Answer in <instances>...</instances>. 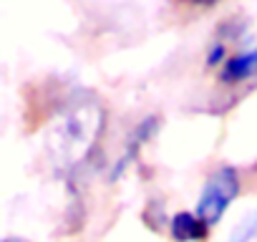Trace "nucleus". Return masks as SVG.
<instances>
[{
  "label": "nucleus",
  "mask_w": 257,
  "mask_h": 242,
  "mask_svg": "<svg viewBox=\"0 0 257 242\" xmlns=\"http://www.w3.org/2000/svg\"><path fill=\"white\" fill-rule=\"evenodd\" d=\"M187 3H192V6H202V8H212V6L219 3V0H187Z\"/></svg>",
  "instance_id": "nucleus-7"
},
{
  "label": "nucleus",
  "mask_w": 257,
  "mask_h": 242,
  "mask_svg": "<svg viewBox=\"0 0 257 242\" xmlns=\"http://www.w3.org/2000/svg\"><path fill=\"white\" fill-rule=\"evenodd\" d=\"M207 224L197 217V212H179L169 219V232L174 242H199L207 237Z\"/></svg>",
  "instance_id": "nucleus-4"
},
{
  "label": "nucleus",
  "mask_w": 257,
  "mask_h": 242,
  "mask_svg": "<svg viewBox=\"0 0 257 242\" xmlns=\"http://www.w3.org/2000/svg\"><path fill=\"white\" fill-rule=\"evenodd\" d=\"M257 237V212H252L234 232H232V237L227 239V242H252Z\"/></svg>",
  "instance_id": "nucleus-5"
},
{
  "label": "nucleus",
  "mask_w": 257,
  "mask_h": 242,
  "mask_svg": "<svg viewBox=\"0 0 257 242\" xmlns=\"http://www.w3.org/2000/svg\"><path fill=\"white\" fill-rule=\"evenodd\" d=\"M222 61H227V46L222 41H217L207 53V66H219Z\"/></svg>",
  "instance_id": "nucleus-6"
},
{
  "label": "nucleus",
  "mask_w": 257,
  "mask_h": 242,
  "mask_svg": "<svg viewBox=\"0 0 257 242\" xmlns=\"http://www.w3.org/2000/svg\"><path fill=\"white\" fill-rule=\"evenodd\" d=\"M3 242H28V239H21V237H6Z\"/></svg>",
  "instance_id": "nucleus-8"
},
{
  "label": "nucleus",
  "mask_w": 257,
  "mask_h": 242,
  "mask_svg": "<svg viewBox=\"0 0 257 242\" xmlns=\"http://www.w3.org/2000/svg\"><path fill=\"white\" fill-rule=\"evenodd\" d=\"M157 129H159V118L157 116H147L144 121H139V124L134 127V132L128 134V139H126V147H123V154L118 157V162L111 167V174H108V179L111 182H116L118 177H123V172L132 167L137 159H139V152L144 149V144L157 134Z\"/></svg>",
  "instance_id": "nucleus-2"
},
{
  "label": "nucleus",
  "mask_w": 257,
  "mask_h": 242,
  "mask_svg": "<svg viewBox=\"0 0 257 242\" xmlns=\"http://www.w3.org/2000/svg\"><path fill=\"white\" fill-rule=\"evenodd\" d=\"M239 194V174L232 167H219L204 184L199 202H197V217L207 224L214 227L227 209L232 207L234 197Z\"/></svg>",
  "instance_id": "nucleus-1"
},
{
  "label": "nucleus",
  "mask_w": 257,
  "mask_h": 242,
  "mask_svg": "<svg viewBox=\"0 0 257 242\" xmlns=\"http://www.w3.org/2000/svg\"><path fill=\"white\" fill-rule=\"evenodd\" d=\"M252 76H257V46L244 51V53H237V56L227 58L222 63V71H219V78L227 86L242 83V81H247Z\"/></svg>",
  "instance_id": "nucleus-3"
}]
</instances>
